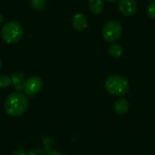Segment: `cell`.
<instances>
[{
  "label": "cell",
  "instance_id": "8992f818",
  "mask_svg": "<svg viewBox=\"0 0 155 155\" xmlns=\"http://www.w3.org/2000/svg\"><path fill=\"white\" fill-rule=\"evenodd\" d=\"M137 8L135 0H118V9L124 16H133L137 12Z\"/></svg>",
  "mask_w": 155,
  "mask_h": 155
},
{
  "label": "cell",
  "instance_id": "ac0fdd59",
  "mask_svg": "<svg viewBox=\"0 0 155 155\" xmlns=\"http://www.w3.org/2000/svg\"><path fill=\"white\" fill-rule=\"evenodd\" d=\"M149 1H155V0H149Z\"/></svg>",
  "mask_w": 155,
  "mask_h": 155
},
{
  "label": "cell",
  "instance_id": "e0dca14e",
  "mask_svg": "<svg viewBox=\"0 0 155 155\" xmlns=\"http://www.w3.org/2000/svg\"><path fill=\"white\" fill-rule=\"evenodd\" d=\"M2 69V61L0 60V70Z\"/></svg>",
  "mask_w": 155,
  "mask_h": 155
},
{
  "label": "cell",
  "instance_id": "2e32d148",
  "mask_svg": "<svg viewBox=\"0 0 155 155\" xmlns=\"http://www.w3.org/2000/svg\"><path fill=\"white\" fill-rule=\"evenodd\" d=\"M106 2H108V3H114V2H116V1H118V0H105Z\"/></svg>",
  "mask_w": 155,
  "mask_h": 155
},
{
  "label": "cell",
  "instance_id": "ba28073f",
  "mask_svg": "<svg viewBox=\"0 0 155 155\" xmlns=\"http://www.w3.org/2000/svg\"><path fill=\"white\" fill-rule=\"evenodd\" d=\"M129 101L125 98H120L117 101H115L114 104V110L116 114L118 115H124L129 111Z\"/></svg>",
  "mask_w": 155,
  "mask_h": 155
},
{
  "label": "cell",
  "instance_id": "5b68a950",
  "mask_svg": "<svg viewBox=\"0 0 155 155\" xmlns=\"http://www.w3.org/2000/svg\"><path fill=\"white\" fill-rule=\"evenodd\" d=\"M44 86V82L39 76H31L26 79L23 85V91L26 95H35Z\"/></svg>",
  "mask_w": 155,
  "mask_h": 155
},
{
  "label": "cell",
  "instance_id": "8fae6325",
  "mask_svg": "<svg viewBox=\"0 0 155 155\" xmlns=\"http://www.w3.org/2000/svg\"><path fill=\"white\" fill-rule=\"evenodd\" d=\"M109 54L113 57V58H120L122 55H123V53H124V50H123V47L118 45V44H115V43H112L109 46Z\"/></svg>",
  "mask_w": 155,
  "mask_h": 155
},
{
  "label": "cell",
  "instance_id": "30bf717a",
  "mask_svg": "<svg viewBox=\"0 0 155 155\" xmlns=\"http://www.w3.org/2000/svg\"><path fill=\"white\" fill-rule=\"evenodd\" d=\"M88 6L90 11L96 15H101L104 9V3L103 0H89Z\"/></svg>",
  "mask_w": 155,
  "mask_h": 155
},
{
  "label": "cell",
  "instance_id": "277c9868",
  "mask_svg": "<svg viewBox=\"0 0 155 155\" xmlns=\"http://www.w3.org/2000/svg\"><path fill=\"white\" fill-rule=\"evenodd\" d=\"M123 35V25L116 20L106 22L102 29L103 38L108 43H114Z\"/></svg>",
  "mask_w": 155,
  "mask_h": 155
},
{
  "label": "cell",
  "instance_id": "6da1fadb",
  "mask_svg": "<svg viewBox=\"0 0 155 155\" xmlns=\"http://www.w3.org/2000/svg\"><path fill=\"white\" fill-rule=\"evenodd\" d=\"M28 106V98L25 94L16 92L10 94L5 101V110L12 117L23 115Z\"/></svg>",
  "mask_w": 155,
  "mask_h": 155
},
{
  "label": "cell",
  "instance_id": "4fadbf2b",
  "mask_svg": "<svg viewBox=\"0 0 155 155\" xmlns=\"http://www.w3.org/2000/svg\"><path fill=\"white\" fill-rule=\"evenodd\" d=\"M12 84L11 76H8L6 74L0 75V88H7Z\"/></svg>",
  "mask_w": 155,
  "mask_h": 155
},
{
  "label": "cell",
  "instance_id": "3957f363",
  "mask_svg": "<svg viewBox=\"0 0 155 155\" xmlns=\"http://www.w3.org/2000/svg\"><path fill=\"white\" fill-rule=\"evenodd\" d=\"M24 35V29L20 23L17 21H7L2 27L1 36L3 40L9 45L16 44Z\"/></svg>",
  "mask_w": 155,
  "mask_h": 155
},
{
  "label": "cell",
  "instance_id": "7c38bea8",
  "mask_svg": "<svg viewBox=\"0 0 155 155\" xmlns=\"http://www.w3.org/2000/svg\"><path fill=\"white\" fill-rule=\"evenodd\" d=\"M29 5L32 9L35 11H41L46 6V0H30Z\"/></svg>",
  "mask_w": 155,
  "mask_h": 155
},
{
  "label": "cell",
  "instance_id": "7a4b0ae2",
  "mask_svg": "<svg viewBox=\"0 0 155 155\" xmlns=\"http://www.w3.org/2000/svg\"><path fill=\"white\" fill-rule=\"evenodd\" d=\"M106 91L114 96H124L129 92V82L122 75L113 74L110 75L104 83Z\"/></svg>",
  "mask_w": 155,
  "mask_h": 155
},
{
  "label": "cell",
  "instance_id": "9c48e42d",
  "mask_svg": "<svg viewBox=\"0 0 155 155\" xmlns=\"http://www.w3.org/2000/svg\"><path fill=\"white\" fill-rule=\"evenodd\" d=\"M11 80H12V85L16 91H22L23 90V85L25 83V76L23 74L20 72H15L11 75Z\"/></svg>",
  "mask_w": 155,
  "mask_h": 155
},
{
  "label": "cell",
  "instance_id": "52a82bcc",
  "mask_svg": "<svg viewBox=\"0 0 155 155\" xmlns=\"http://www.w3.org/2000/svg\"><path fill=\"white\" fill-rule=\"evenodd\" d=\"M72 25L75 31L83 32L88 26V22H87L86 16L82 13L75 14L72 18Z\"/></svg>",
  "mask_w": 155,
  "mask_h": 155
},
{
  "label": "cell",
  "instance_id": "9a60e30c",
  "mask_svg": "<svg viewBox=\"0 0 155 155\" xmlns=\"http://www.w3.org/2000/svg\"><path fill=\"white\" fill-rule=\"evenodd\" d=\"M4 22V16L2 15V14L0 13V25Z\"/></svg>",
  "mask_w": 155,
  "mask_h": 155
},
{
  "label": "cell",
  "instance_id": "5bb4252c",
  "mask_svg": "<svg viewBox=\"0 0 155 155\" xmlns=\"http://www.w3.org/2000/svg\"><path fill=\"white\" fill-rule=\"evenodd\" d=\"M147 15L150 18L155 19V1H152L147 6Z\"/></svg>",
  "mask_w": 155,
  "mask_h": 155
}]
</instances>
